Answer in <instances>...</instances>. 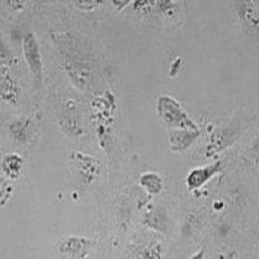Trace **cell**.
I'll return each mask as SVG.
<instances>
[{
  "instance_id": "cell-1",
  "label": "cell",
  "mask_w": 259,
  "mask_h": 259,
  "mask_svg": "<svg viewBox=\"0 0 259 259\" xmlns=\"http://www.w3.org/2000/svg\"><path fill=\"white\" fill-rule=\"evenodd\" d=\"M157 113L162 122L172 130H198L197 124L182 108L179 101L168 95H162L157 100Z\"/></svg>"
},
{
  "instance_id": "cell-2",
  "label": "cell",
  "mask_w": 259,
  "mask_h": 259,
  "mask_svg": "<svg viewBox=\"0 0 259 259\" xmlns=\"http://www.w3.org/2000/svg\"><path fill=\"white\" fill-rule=\"evenodd\" d=\"M22 52L32 79L39 87L43 80V57H41L40 46L34 32H26L22 38Z\"/></svg>"
},
{
  "instance_id": "cell-3",
  "label": "cell",
  "mask_w": 259,
  "mask_h": 259,
  "mask_svg": "<svg viewBox=\"0 0 259 259\" xmlns=\"http://www.w3.org/2000/svg\"><path fill=\"white\" fill-rule=\"evenodd\" d=\"M242 133L241 124H230V126H222L214 130L209 140V144L206 147V157H214L218 153L230 148L231 145L237 142Z\"/></svg>"
},
{
  "instance_id": "cell-4",
  "label": "cell",
  "mask_w": 259,
  "mask_h": 259,
  "mask_svg": "<svg viewBox=\"0 0 259 259\" xmlns=\"http://www.w3.org/2000/svg\"><path fill=\"white\" fill-rule=\"evenodd\" d=\"M60 126L62 127V130H64L68 135H82L83 128L82 124H80V118L77 109V104H74L73 101L65 103L61 117H60Z\"/></svg>"
},
{
  "instance_id": "cell-5",
  "label": "cell",
  "mask_w": 259,
  "mask_h": 259,
  "mask_svg": "<svg viewBox=\"0 0 259 259\" xmlns=\"http://www.w3.org/2000/svg\"><path fill=\"white\" fill-rule=\"evenodd\" d=\"M221 171V163H212V165L203 166V167L193 168V170L187 175L186 183L189 191H196V189L202 188L207 182L212 179L215 175Z\"/></svg>"
},
{
  "instance_id": "cell-6",
  "label": "cell",
  "mask_w": 259,
  "mask_h": 259,
  "mask_svg": "<svg viewBox=\"0 0 259 259\" xmlns=\"http://www.w3.org/2000/svg\"><path fill=\"white\" fill-rule=\"evenodd\" d=\"M71 161L74 162V167H75L78 178H79L78 180L82 184L87 186L97 175L99 165L91 156H87V154L83 153H74Z\"/></svg>"
},
{
  "instance_id": "cell-7",
  "label": "cell",
  "mask_w": 259,
  "mask_h": 259,
  "mask_svg": "<svg viewBox=\"0 0 259 259\" xmlns=\"http://www.w3.org/2000/svg\"><path fill=\"white\" fill-rule=\"evenodd\" d=\"M200 135V130H171L168 144L174 152H184L193 145Z\"/></svg>"
},
{
  "instance_id": "cell-8",
  "label": "cell",
  "mask_w": 259,
  "mask_h": 259,
  "mask_svg": "<svg viewBox=\"0 0 259 259\" xmlns=\"http://www.w3.org/2000/svg\"><path fill=\"white\" fill-rule=\"evenodd\" d=\"M235 9L242 24L258 29L259 21L256 18V9L253 0H235Z\"/></svg>"
},
{
  "instance_id": "cell-9",
  "label": "cell",
  "mask_w": 259,
  "mask_h": 259,
  "mask_svg": "<svg viewBox=\"0 0 259 259\" xmlns=\"http://www.w3.org/2000/svg\"><path fill=\"white\" fill-rule=\"evenodd\" d=\"M91 247V241L83 237H68L64 240L60 246L62 254L70 255L73 258H83Z\"/></svg>"
},
{
  "instance_id": "cell-10",
  "label": "cell",
  "mask_w": 259,
  "mask_h": 259,
  "mask_svg": "<svg viewBox=\"0 0 259 259\" xmlns=\"http://www.w3.org/2000/svg\"><path fill=\"white\" fill-rule=\"evenodd\" d=\"M9 134L17 143L26 144L32 134V123L27 117H20L9 123Z\"/></svg>"
},
{
  "instance_id": "cell-11",
  "label": "cell",
  "mask_w": 259,
  "mask_h": 259,
  "mask_svg": "<svg viewBox=\"0 0 259 259\" xmlns=\"http://www.w3.org/2000/svg\"><path fill=\"white\" fill-rule=\"evenodd\" d=\"M144 224L150 228L154 230L156 232L163 233L165 235L167 232L168 227V215L163 207H156V209L150 210L144 218Z\"/></svg>"
},
{
  "instance_id": "cell-12",
  "label": "cell",
  "mask_w": 259,
  "mask_h": 259,
  "mask_svg": "<svg viewBox=\"0 0 259 259\" xmlns=\"http://www.w3.org/2000/svg\"><path fill=\"white\" fill-rule=\"evenodd\" d=\"M24 158L17 153H9L2 159V170L7 179H17L24 168Z\"/></svg>"
},
{
  "instance_id": "cell-13",
  "label": "cell",
  "mask_w": 259,
  "mask_h": 259,
  "mask_svg": "<svg viewBox=\"0 0 259 259\" xmlns=\"http://www.w3.org/2000/svg\"><path fill=\"white\" fill-rule=\"evenodd\" d=\"M139 186L152 196H156V194L161 193L162 189H163V180H162L161 175L157 174V172L148 171V172L140 175Z\"/></svg>"
},
{
  "instance_id": "cell-14",
  "label": "cell",
  "mask_w": 259,
  "mask_h": 259,
  "mask_svg": "<svg viewBox=\"0 0 259 259\" xmlns=\"http://www.w3.org/2000/svg\"><path fill=\"white\" fill-rule=\"evenodd\" d=\"M2 97H3L6 101H8V103H16V100H17V97H18L17 87H16L12 78L9 77L8 73H6V77H4L3 79V85H2Z\"/></svg>"
},
{
  "instance_id": "cell-15",
  "label": "cell",
  "mask_w": 259,
  "mask_h": 259,
  "mask_svg": "<svg viewBox=\"0 0 259 259\" xmlns=\"http://www.w3.org/2000/svg\"><path fill=\"white\" fill-rule=\"evenodd\" d=\"M244 159L247 166H250L253 168L259 167V134L254 139V142L251 143V145L249 147L246 153H245Z\"/></svg>"
},
{
  "instance_id": "cell-16",
  "label": "cell",
  "mask_w": 259,
  "mask_h": 259,
  "mask_svg": "<svg viewBox=\"0 0 259 259\" xmlns=\"http://www.w3.org/2000/svg\"><path fill=\"white\" fill-rule=\"evenodd\" d=\"M178 0H158L157 2V8L162 15L172 16L177 11Z\"/></svg>"
},
{
  "instance_id": "cell-17",
  "label": "cell",
  "mask_w": 259,
  "mask_h": 259,
  "mask_svg": "<svg viewBox=\"0 0 259 259\" xmlns=\"http://www.w3.org/2000/svg\"><path fill=\"white\" fill-rule=\"evenodd\" d=\"M12 192V187L8 183V180L6 178L0 177V205L7 201V198L9 197V194Z\"/></svg>"
},
{
  "instance_id": "cell-18",
  "label": "cell",
  "mask_w": 259,
  "mask_h": 259,
  "mask_svg": "<svg viewBox=\"0 0 259 259\" xmlns=\"http://www.w3.org/2000/svg\"><path fill=\"white\" fill-rule=\"evenodd\" d=\"M104 2H105V0H74V3H75V6H77L78 8L85 9V11L96 8L97 6L103 4Z\"/></svg>"
},
{
  "instance_id": "cell-19",
  "label": "cell",
  "mask_w": 259,
  "mask_h": 259,
  "mask_svg": "<svg viewBox=\"0 0 259 259\" xmlns=\"http://www.w3.org/2000/svg\"><path fill=\"white\" fill-rule=\"evenodd\" d=\"M140 259H161V249L158 246L148 247L142 251Z\"/></svg>"
},
{
  "instance_id": "cell-20",
  "label": "cell",
  "mask_w": 259,
  "mask_h": 259,
  "mask_svg": "<svg viewBox=\"0 0 259 259\" xmlns=\"http://www.w3.org/2000/svg\"><path fill=\"white\" fill-rule=\"evenodd\" d=\"M158 0H134L133 7L135 11H147L156 6Z\"/></svg>"
},
{
  "instance_id": "cell-21",
  "label": "cell",
  "mask_w": 259,
  "mask_h": 259,
  "mask_svg": "<svg viewBox=\"0 0 259 259\" xmlns=\"http://www.w3.org/2000/svg\"><path fill=\"white\" fill-rule=\"evenodd\" d=\"M11 57H12L11 50H9L8 46H7L6 43L0 39V64H4V62L9 61Z\"/></svg>"
},
{
  "instance_id": "cell-22",
  "label": "cell",
  "mask_w": 259,
  "mask_h": 259,
  "mask_svg": "<svg viewBox=\"0 0 259 259\" xmlns=\"http://www.w3.org/2000/svg\"><path fill=\"white\" fill-rule=\"evenodd\" d=\"M27 0H6V4L13 11H21L26 6Z\"/></svg>"
},
{
  "instance_id": "cell-23",
  "label": "cell",
  "mask_w": 259,
  "mask_h": 259,
  "mask_svg": "<svg viewBox=\"0 0 259 259\" xmlns=\"http://www.w3.org/2000/svg\"><path fill=\"white\" fill-rule=\"evenodd\" d=\"M134 0H112L113 6L117 8V11H123L130 3H133Z\"/></svg>"
},
{
  "instance_id": "cell-24",
  "label": "cell",
  "mask_w": 259,
  "mask_h": 259,
  "mask_svg": "<svg viewBox=\"0 0 259 259\" xmlns=\"http://www.w3.org/2000/svg\"><path fill=\"white\" fill-rule=\"evenodd\" d=\"M203 256H205V249H201V250L198 251L197 254H194L191 259H203Z\"/></svg>"
}]
</instances>
